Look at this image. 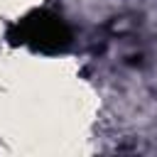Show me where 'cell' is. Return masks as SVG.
<instances>
[{
  "label": "cell",
  "mask_w": 157,
  "mask_h": 157,
  "mask_svg": "<svg viewBox=\"0 0 157 157\" xmlns=\"http://www.w3.org/2000/svg\"><path fill=\"white\" fill-rule=\"evenodd\" d=\"M71 27L52 10H32L7 27V42L37 54H61L71 47Z\"/></svg>",
  "instance_id": "1"
}]
</instances>
